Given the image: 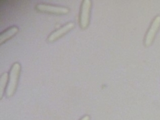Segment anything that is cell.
Wrapping results in <instances>:
<instances>
[{"label":"cell","mask_w":160,"mask_h":120,"mask_svg":"<svg viewBox=\"0 0 160 120\" xmlns=\"http://www.w3.org/2000/svg\"><path fill=\"white\" fill-rule=\"evenodd\" d=\"M21 64L18 62H14L10 69L8 83L6 91V94L8 97L12 96L16 92L21 74Z\"/></svg>","instance_id":"cell-1"},{"label":"cell","mask_w":160,"mask_h":120,"mask_svg":"<svg viewBox=\"0 0 160 120\" xmlns=\"http://www.w3.org/2000/svg\"><path fill=\"white\" fill-rule=\"evenodd\" d=\"M92 1L91 0H83L81 3L79 12V25L82 29H86L89 24Z\"/></svg>","instance_id":"cell-2"},{"label":"cell","mask_w":160,"mask_h":120,"mask_svg":"<svg viewBox=\"0 0 160 120\" xmlns=\"http://www.w3.org/2000/svg\"><path fill=\"white\" fill-rule=\"evenodd\" d=\"M36 9L41 12L52 13L55 14H66L70 9L66 6H57L48 3H39L36 5Z\"/></svg>","instance_id":"cell-3"},{"label":"cell","mask_w":160,"mask_h":120,"mask_svg":"<svg viewBox=\"0 0 160 120\" xmlns=\"http://www.w3.org/2000/svg\"><path fill=\"white\" fill-rule=\"evenodd\" d=\"M74 26L75 24L72 21L67 22L62 26L52 32L48 37V41L49 42H53L57 40L58 39H59L67 32H68L70 30H71L74 27Z\"/></svg>","instance_id":"cell-4"},{"label":"cell","mask_w":160,"mask_h":120,"mask_svg":"<svg viewBox=\"0 0 160 120\" xmlns=\"http://www.w3.org/2000/svg\"><path fill=\"white\" fill-rule=\"evenodd\" d=\"M160 26V16H158L154 19L147 34L145 38L144 44L146 46H149L152 41L155 34L156 33L159 27Z\"/></svg>","instance_id":"cell-5"},{"label":"cell","mask_w":160,"mask_h":120,"mask_svg":"<svg viewBox=\"0 0 160 120\" xmlns=\"http://www.w3.org/2000/svg\"><path fill=\"white\" fill-rule=\"evenodd\" d=\"M19 31V28L16 26H12L0 34V44H2L8 39L13 37Z\"/></svg>","instance_id":"cell-6"},{"label":"cell","mask_w":160,"mask_h":120,"mask_svg":"<svg viewBox=\"0 0 160 120\" xmlns=\"http://www.w3.org/2000/svg\"><path fill=\"white\" fill-rule=\"evenodd\" d=\"M9 74L8 72H4L0 78V99H2L6 86H8Z\"/></svg>","instance_id":"cell-7"},{"label":"cell","mask_w":160,"mask_h":120,"mask_svg":"<svg viewBox=\"0 0 160 120\" xmlns=\"http://www.w3.org/2000/svg\"><path fill=\"white\" fill-rule=\"evenodd\" d=\"M90 119H91V118L89 115H84L79 120H90Z\"/></svg>","instance_id":"cell-8"}]
</instances>
